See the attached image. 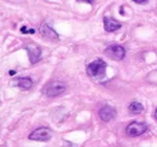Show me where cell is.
<instances>
[{"mask_svg": "<svg viewBox=\"0 0 157 147\" xmlns=\"http://www.w3.org/2000/svg\"><path fill=\"white\" fill-rule=\"evenodd\" d=\"M65 92V84L61 81H55V82H51L46 89H45V94L50 98H53V97H58L61 94H63Z\"/></svg>", "mask_w": 157, "mask_h": 147, "instance_id": "obj_3", "label": "cell"}, {"mask_svg": "<svg viewBox=\"0 0 157 147\" xmlns=\"http://www.w3.org/2000/svg\"><path fill=\"white\" fill-rule=\"evenodd\" d=\"M155 118L157 119V108H156V111H155Z\"/></svg>", "mask_w": 157, "mask_h": 147, "instance_id": "obj_16", "label": "cell"}, {"mask_svg": "<svg viewBox=\"0 0 157 147\" xmlns=\"http://www.w3.org/2000/svg\"><path fill=\"white\" fill-rule=\"evenodd\" d=\"M28 57L31 64H37L41 58V48L35 45H28L27 46Z\"/></svg>", "mask_w": 157, "mask_h": 147, "instance_id": "obj_6", "label": "cell"}, {"mask_svg": "<svg viewBox=\"0 0 157 147\" xmlns=\"http://www.w3.org/2000/svg\"><path fill=\"white\" fill-rule=\"evenodd\" d=\"M134 3H137V4H145V3H148L149 0H133Z\"/></svg>", "mask_w": 157, "mask_h": 147, "instance_id": "obj_12", "label": "cell"}, {"mask_svg": "<svg viewBox=\"0 0 157 147\" xmlns=\"http://www.w3.org/2000/svg\"><path fill=\"white\" fill-rule=\"evenodd\" d=\"M52 138V130L47 127H41L38 128L37 130H34L29 135V140L33 141H48Z\"/></svg>", "mask_w": 157, "mask_h": 147, "instance_id": "obj_2", "label": "cell"}, {"mask_svg": "<svg viewBox=\"0 0 157 147\" xmlns=\"http://www.w3.org/2000/svg\"><path fill=\"white\" fill-rule=\"evenodd\" d=\"M79 3H88V4H93L94 0H77Z\"/></svg>", "mask_w": 157, "mask_h": 147, "instance_id": "obj_13", "label": "cell"}, {"mask_svg": "<svg viewBox=\"0 0 157 147\" xmlns=\"http://www.w3.org/2000/svg\"><path fill=\"white\" fill-rule=\"evenodd\" d=\"M99 118L103 121V122H109L111 119L115 118L116 116V111H115V108H112L111 106H103L100 110H99Z\"/></svg>", "mask_w": 157, "mask_h": 147, "instance_id": "obj_7", "label": "cell"}, {"mask_svg": "<svg viewBox=\"0 0 157 147\" xmlns=\"http://www.w3.org/2000/svg\"><path fill=\"white\" fill-rule=\"evenodd\" d=\"M105 54L114 60H121L126 56V49L120 45H111L105 49Z\"/></svg>", "mask_w": 157, "mask_h": 147, "instance_id": "obj_4", "label": "cell"}, {"mask_svg": "<svg viewBox=\"0 0 157 147\" xmlns=\"http://www.w3.org/2000/svg\"><path fill=\"white\" fill-rule=\"evenodd\" d=\"M128 110H129V112H132L134 115H138V114H142L144 111V106H143V104L138 103V101H133V103L129 104Z\"/></svg>", "mask_w": 157, "mask_h": 147, "instance_id": "obj_11", "label": "cell"}, {"mask_svg": "<svg viewBox=\"0 0 157 147\" xmlns=\"http://www.w3.org/2000/svg\"><path fill=\"white\" fill-rule=\"evenodd\" d=\"M105 70H107V63L103 59H96L87 65V74L91 77H96V79L104 77L105 76Z\"/></svg>", "mask_w": 157, "mask_h": 147, "instance_id": "obj_1", "label": "cell"}, {"mask_svg": "<svg viewBox=\"0 0 157 147\" xmlns=\"http://www.w3.org/2000/svg\"><path fill=\"white\" fill-rule=\"evenodd\" d=\"M21 33H23V34L26 33V34H27V33H29V30H28L26 27H22V28H21Z\"/></svg>", "mask_w": 157, "mask_h": 147, "instance_id": "obj_14", "label": "cell"}, {"mask_svg": "<svg viewBox=\"0 0 157 147\" xmlns=\"http://www.w3.org/2000/svg\"><path fill=\"white\" fill-rule=\"evenodd\" d=\"M40 33H41V35L44 36V38L46 39V40H51V41H55V40H59V35L52 29L50 25H47V24H41V27H40Z\"/></svg>", "mask_w": 157, "mask_h": 147, "instance_id": "obj_8", "label": "cell"}, {"mask_svg": "<svg viewBox=\"0 0 157 147\" xmlns=\"http://www.w3.org/2000/svg\"><path fill=\"white\" fill-rule=\"evenodd\" d=\"M146 130H148V125L140 122H132L126 128V133L129 136H139V135L144 134Z\"/></svg>", "mask_w": 157, "mask_h": 147, "instance_id": "obj_5", "label": "cell"}, {"mask_svg": "<svg viewBox=\"0 0 157 147\" xmlns=\"http://www.w3.org/2000/svg\"><path fill=\"white\" fill-rule=\"evenodd\" d=\"M15 74H16V72H15L13 70H11V71H10V75H15Z\"/></svg>", "mask_w": 157, "mask_h": 147, "instance_id": "obj_15", "label": "cell"}, {"mask_svg": "<svg viewBox=\"0 0 157 147\" xmlns=\"http://www.w3.org/2000/svg\"><path fill=\"white\" fill-rule=\"evenodd\" d=\"M104 28L108 33H111V31H115L117 29L121 28V23H118L117 21L112 20V18H109V17H105L104 18Z\"/></svg>", "mask_w": 157, "mask_h": 147, "instance_id": "obj_9", "label": "cell"}, {"mask_svg": "<svg viewBox=\"0 0 157 147\" xmlns=\"http://www.w3.org/2000/svg\"><path fill=\"white\" fill-rule=\"evenodd\" d=\"M17 86H18L21 89H30L31 86H33V81L29 79V77H21L17 80Z\"/></svg>", "mask_w": 157, "mask_h": 147, "instance_id": "obj_10", "label": "cell"}]
</instances>
